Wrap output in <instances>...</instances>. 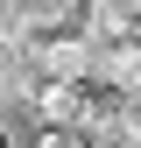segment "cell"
<instances>
[{
    "instance_id": "6da1fadb",
    "label": "cell",
    "mask_w": 141,
    "mask_h": 148,
    "mask_svg": "<svg viewBox=\"0 0 141 148\" xmlns=\"http://www.w3.org/2000/svg\"><path fill=\"white\" fill-rule=\"evenodd\" d=\"M92 85L106 92H141V35H120V42L92 49Z\"/></svg>"
},
{
    "instance_id": "7a4b0ae2",
    "label": "cell",
    "mask_w": 141,
    "mask_h": 148,
    "mask_svg": "<svg viewBox=\"0 0 141 148\" xmlns=\"http://www.w3.org/2000/svg\"><path fill=\"white\" fill-rule=\"evenodd\" d=\"M134 35H141V28H134Z\"/></svg>"
}]
</instances>
